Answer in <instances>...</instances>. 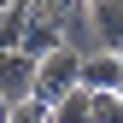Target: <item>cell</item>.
<instances>
[{"label":"cell","instance_id":"cell-1","mask_svg":"<svg viewBox=\"0 0 123 123\" xmlns=\"http://www.w3.org/2000/svg\"><path fill=\"white\" fill-rule=\"evenodd\" d=\"M76 82H82V53L65 41L59 53H47V59H41V70H35V100H41V105H59Z\"/></svg>","mask_w":123,"mask_h":123},{"label":"cell","instance_id":"cell-6","mask_svg":"<svg viewBox=\"0 0 123 123\" xmlns=\"http://www.w3.org/2000/svg\"><path fill=\"white\" fill-rule=\"evenodd\" d=\"M41 12L35 6H24V0H12L6 12H0V53H18L24 47V35H29V24H35Z\"/></svg>","mask_w":123,"mask_h":123},{"label":"cell","instance_id":"cell-10","mask_svg":"<svg viewBox=\"0 0 123 123\" xmlns=\"http://www.w3.org/2000/svg\"><path fill=\"white\" fill-rule=\"evenodd\" d=\"M6 6H12V0H0V12H6Z\"/></svg>","mask_w":123,"mask_h":123},{"label":"cell","instance_id":"cell-2","mask_svg":"<svg viewBox=\"0 0 123 123\" xmlns=\"http://www.w3.org/2000/svg\"><path fill=\"white\" fill-rule=\"evenodd\" d=\"M35 70H41V59H29V53H0V94H6L12 105L35 94Z\"/></svg>","mask_w":123,"mask_h":123},{"label":"cell","instance_id":"cell-5","mask_svg":"<svg viewBox=\"0 0 123 123\" xmlns=\"http://www.w3.org/2000/svg\"><path fill=\"white\" fill-rule=\"evenodd\" d=\"M65 29H70V18H35L18 53H29V59H47V53H59V47H65Z\"/></svg>","mask_w":123,"mask_h":123},{"label":"cell","instance_id":"cell-3","mask_svg":"<svg viewBox=\"0 0 123 123\" xmlns=\"http://www.w3.org/2000/svg\"><path fill=\"white\" fill-rule=\"evenodd\" d=\"M76 88H88V94H123V53H94V59H82V82Z\"/></svg>","mask_w":123,"mask_h":123},{"label":"cell","instance_id":"cell-7","mask_svg":"<svg viewBox=\"0 0 123 123\" xmlns=\"http://www.w3.org/2000/svg\"><path fill=\"white\" fill-rule=\"evenodd\" d=\"M53 123H94V94H88V88H70V94L53 105Z\"/></svg>","mask_w":123,"mask_h":123},{"label":"cell","instance_id":"cell-9","mask_svg":"<svg viewBox=\"0 0 123 123\" xmlns=\"http://www.w3.org/2000/svg\"><path fill=\"white\" fill-rule=\"evenodd\" d=\"M94 123H123V94H94Z\"/></svg>","mask_w":123,"mask_h":123},{"label":"cell","instance_id":"cell-4","mask_svg":"<svg viewBox=\"0 0 123 123\" xmlns=\"http://www.w3.org/2000/svg\"><path fill=\"white\" fill-rule=\"evenodd\" d=\"M94 35L105 41V53H123V0H88Z\"/></svg>","mask_w":123,"mask_h":123},{"label":"cell","instance_id":"cell-8","mask_svg":"<svg viewBox=\"0 0 123 123\" xmlns=\"http://www.w3.org/2000/svg\"><path fill=\"white\" fill-rule=\"evenodd\" d=\"M12 123H53V105H41L35 94H29V100L12 105Z\"/></svg>","mask_w":123,"mask_h":123}]
</instances>
